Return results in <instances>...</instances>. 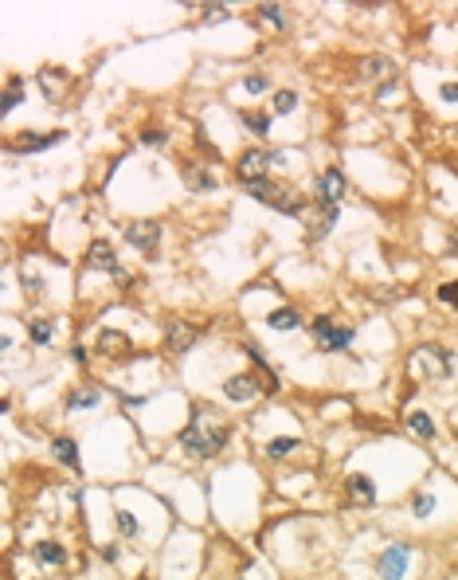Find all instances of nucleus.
Segmentation results:
<instances>
[{"label":"nucleus","mask_w":458,"mask_h":580,"mask_svg":"<svg viewBox=\"0 0 458 580\" xmlns=\"http://www.w3.org/2000/svg\"><path fill=\"white\" fill-rule=\"evenodd\" d=\"M408 561H411L408 545H388L384 553H380V561H376V572H380V580H399L404 568H408Z\"/></svg>","instance_id":"5"},{"label":"nucleus","mask_w":458,"mask_h":580,"mask_svg":"<svg viewBox=\"0 0 458 580\" xmlns=\"http://www.w3.org/2000/svg\"><path fill=\"white\" fill-rule=\"evenodd\" d=\"M270 161H275V153H266V149H247V153L239 157L243 184H247V181H263L266 169H270Z\"/></svg>","instance_id":"7"},{"label":"nucleus","mask_w":458,"mask_h":580,"mask_svg":"<svg viewBox=\"0 0 458 580\" xmlns=\"http://www.w3.org/2000/svg\"><path fill=\"white\" fill-rule=\"evenodd\" d=\"M357 75H361L364 83H372L376 75H388V79H392V63H388L384 55H372V59H361V67H357Z\"/></svg>","instance_id":"14"},{"label":"nucleus","mask_w":458,"mask_h":580,"mask_svg":"<svg viewBox=\"0 0 458 580\" xmlns=\"http://www.w3.org/2000/svg\"><path fill=\"white\" fill-rule=\"evenodd\" d=\"M28 334H32V341H36V345H48V341H51V322H32V326H28Z\"/></svg>","instance_id":"27"},{"label":"nucleus","mask_w":458,"mask_h":580,"mask_svg":"<svg viewBox=\"0 0 458 580\" xmlns=\"http://www.w3.org/2000/svg\"><path fill=\"white\" fill-rule=\"evenodd\" d=\"M408 427L419 435V439H435V423H431V416H427V412H411V416H408Z\"/></svg>","instance_id":"20"},{"label":"nucleus","mask_w":458,"mask_h":580,"mask_svg":"<svg viewBox=\"0 0 458 580\" xmlns=\"http://www.w3.org/2000/svg\"><path fill=\"white\" fill-rule=\"evenodd\" d=\"M270 326L282 329V334H290V329H298V326H301V318H298V310L282 306V310H275V314H270Z\"/></svg>","instance_id":"18"},{"label":"nucleus","mask_w":458,"mask_h":580,"mask_svg":"<svg viewBox=\"0 0 458 580\" xmlns=\"http://www.w3.org/2000/svg\"><path fill=\"white\" fill-rule=\"evenodd\" d=\"M345 498H349L352 506H372L376 502V486L368 474H349V483H345Z\"/></svg>","instance_id":"10"},{"label":"nucleus","mask_w":458,"mask_h":580,"mask_svg":"<svg viewBox=\"0 0 458 580\" xmlns=\"http://www.w3.org/2000/svg\"><path fill=\"white\" fill-rule=\"evenodd\" d=\"M118 530L126 533V537H137V518H133V514H118Z\"/></svg>","instance_id":"30"},{"label":"nucleus","mask_w":458,"mask_h":580,"mask_svg":"<svg viewBox=\"0 0 458 580\" xmlns=\"http://www.w3.org/2000/svg\"><path fill=\"white\" fill-rule=\"evenodd\" d=\"M314 341L317 349L326 353H337V349H349L352 345V329L349 326H337V322H329V318H314Z\"/></svg>","instance_id":"2"},{"label":"nucleus","mask_w":458,"mask_h":580,"mask_svg":"<svg viewBox=\"0 0 458 580\" xmlns=\"http://www.w3.org/2000/svg\"><path fill=\"white\" fill-rule=\"evenodd\" d=\"M294 447H298V439H270V443H266V455L278 459V455H286V451H294Z\"/></svg>","instance_id":"26"},{"label":"nucleus","mask_w":458,"mask_h":580,"mask_svg":"<svg viewBox=\"0 0 458 580\" xmlns=\"http://www.w3.org/2000/svg\"><path fill=\"white\" fill-rule=\"evenodd\" d=\"M243 126L251 133H266L270 130V118H266V114H243Z\"/></svg>","instance_id":"25"},{"label":"nucleus","mask_w":458,"mask_h":580,"mask_svg":"<svg viewBox=\"0 0 458 580\" xmlns=\"http://www.w3.org/2000/svg\"><path fill=\"white\" fill-rule=\"evenodd\" d=\"M419 361H427V369H435L439 376L450 373V353L446 349H419Z\"/></svg>","instance_id":"15"},{"label":"nucleus","mask_w":458,"mask_h":580,"mask_svg":"<svg viewBox=\"0 0 458 580\" xmlns=\"http://www.w3.org/2000/svg\"><path fill=\"white\" fill-rule=\"evenodd\" d=\"M98 349L118 353V349H130V341H126V334H114V329H106V334L98 338Z\"/></svg>","instance_id":"23"},{"label":"nucleus","mask_w":458,"mask_h":580,"mask_svg":"<svg viewBox=\"0 0 458 580\" xmlns=\"http://www.w3.org/2000/svg\"><path fill=\"white\" fill-rule=\"evenodd\" d=\"M431 510H435V498L431 494H415V514H419V518H427Z\"/></svg>","instance_id":"31"},{"label":"nucleus","mask_w":458,"mask_h":580,"mask_svg":"<svg viewBox=\"0 0 458 580\" xmlns=\"http://www.w3.org/2000/svg\"><path fill=\"white\" fill-rule=\"evenodd\" d=\"M439 298H443L446 306H458V278H455V282H443V287H439Z\"/></svg>","instance_id":"29"},{"label":"nucleus","mask_w":458,"mask_h":580,"mask_svg":"<svg viewBox=\"0 0 458 580\" xmlns=\"http://www.w3.org/2000/svg\"><path fill=\"white\" fill-rule=\"evenodd\" d=\"M63 557H67V553H63L55 541H39L36 545V561H39V565H63Z\"/></svg>","instance_id":"21"},{"label":"nucleus","mask_w":458,"mask_h":580,"mask_svg":"<svg viewBox=\"0 0 458 580\" xmlns=\"http://www.w3.org/2000/svg\"><path fill=\"white\" fill-rule=\"evenodd\" d=\"M263 20L275 28H286V12L282 8H275V4H263Z\"/></svg>","instance_id":"28"},{"label":"nucleus","mask_w":458,"mask_h":580,"mask_svg":"<svg viewBox=\"0 0 458 580\" xmlns=\"http://www.w3.org/2000/svg\"><path fill=\"white\" fill-rule=\"evenodd\" d=\"M63 79H67L63 71H39V90H43L48 98H55L63 90Z\"/></svg>","instance_id":"22"},{"label":"nucleus","mask_w":458,"mask_h":580,"mask_svg":"<svg viewBox=\"0 0 458 580\" xmlns=\"http://www.w3.org/2000/svg\"><path fill=\"white\" fill-rule=\"evenodd\" d=\"M341 216V204H329V200H314L310 204V240H326L333 224Z\"/></svg>","instance_id":"4"},{"label":"nucleus","mask_w":458,"mask_h":580,"mask_svg":"<svg viewBox=\"0 0 458 580\" xmlns=\"http://www.w3.org/2000/svg\"><path fill=\"white\" fill-rule=\"evenodd\" d=\"M223 443H228V423H219V420L196 416V420L181 432V447H184V455H192V459H212Z\"/></svg>","instance_id":"1"},{"label":"nucleus","mask_w":458,"mask_h":580,"mask_svg":"<svg viewBox=\"0 0 458 580\" xmlns=\"http://www.w3.org/2000/svg\"><path fill=\"white\" fill-rule=\"evenodd\" d=\"M141 142H145V145H165V130H145Z\"/></svg>","instance_id":"33"},{"label":"nucleus","mask_w":458,"mask_h":580,"mask_svg":"<svg viewBox=\"0 0 458 580\" xmlns=\"http://www.w3.org/2000/svg\"><path fill=\"white\" fill-rule=\"evenodd\" d=\"M228 16V8L223 4H216V8H204V20H223Z\"/></svg>","instance_id":"34"},{"label":"nucleus","mask_w":458,"mask_h":580,"mask_svg":"<svg viewBox=\"0 0 458 580\" xmlns=\"http://www.w3.org/2000/svg\"><path fill=\"white\" fill-rule=\"evenodd\" d=\"M294 106H298V95H294V90H278V95H275V110H278V114H290Z\"/></svg>","instance_id":"24"},{"label":"nucleus","mask_w":458,"mask_h":580,"mask_svg":"<svg viewBox=\"0 0 458 580\" xmlns=\"http://www.w3.org/2000/svg\"><path fill=\"white\" fill-rule=\"evenodd\" d=\"M443 98H446V102H458V83H446L443 86Z\"/></svg>","instance_id":"35"},{"label":"nucleus","mask_w":458,"mask_h":580,"mask_svg":"<svg viewBox=\"0 0 458 580\" xmlns=\"http://www.w3.org/2000/svg\"><path fill=\"white\" fill-rule=\"evenodd\" d=\"M55 455H59V463L63 467H71V471H79V447H74V439H67V435H63V439H55Z\"/></svg>","instance_id":"16"},{"label":"nucleus","mask_w":458,"mask_h":580,"mask_svg":"<svg viewBox=\"0 0 458 580\" xmlns=\"http://www.w3.org/2000/svg\"><path fill=\"white\" fill-rule=\"evenodd\" d=\"M223 392H228L231 404H247V400L259 396V380H255V376H247V373H239V376H231L228 385H223Z\"/></svg>","instance_id":"11"},{"label":"nucleus","mask_w":458,"mask_h":580,"mask_svg":"<svg viewBox=\"0 0 458 580\" xmlns=\"http://www.w3.org/2000/svg\"><path fill=\"white\" fill-rule=\"evenodd\" d=\"M196 338H200V334H196L192 326H181V322H172L169 326V349L172 353H184L188 345H196Z\"/></svg>","instance_id":"12"},{"label":"nucleus","mask_w":458,"mask_h":580,"mask_svg":"<svg viewBox=\"0 0 458 580\" xmlns=\"http://www.w3.org/2000/svg\"><path fill=\"white\" fill-rule=\"evenodd\" d=\"M349 181H345V173L341 169H326L317 177V200H329V204H341V196H345Z\"/></svg>","instance_id":"8"},{"label":"nucleus","mask_w":458,"mask_h":580,"mask_svg":"<svg viewBox=\"0 0 458 580\" xmlns=\"http://www.w3.org/2000/svg\"><path fill=\"white\" fill-rule=\"evenodd\" d=\"M247 90H251V95H263L266 90V75H251V79H247Z\"/></svg>","instance_id":"32"},{"label":"nucleus","mask_w":458,"mask_h":580,"mask_svg":"<svg viewBox=\"0 0 458 580\" xmlns=\"http://www.w3.org/2000/svg\"><path fill=\"white\" fill-rule=\"evenodd\" d=\"M86 267H90V271H102V275L121 278V282H126V271L118 267V255H114V247H110L106 240H94L90 247H86Z\"/></svg>","instance_id":"3"},{"label":"nucleus","mask_w":458,"mask_h":580,"mask_svg":"<svg viewBox=\"0 0 458 580\" xmlns=\"http://www.w3.org/2000/svg\"><path fill=\"white\" fill-rule=\"evenodd\" d=\"M20 98H24V83H20V79H8V86H4V102H0V114H12V110L20 106Z\"/></svg>","instance_id":"19"},{"label":"nucleus","mask_w":458,"mask_h":580,"mask_svg":"<svg viewBox=\"0 0 458 580\" xmlns=\"http://www.w3.org/2000/svg\"><path fill=\"white\" fill-rule=\"evenodd\" d=\"M126 243H130V247H137V251H157L161 228L153 224V220H137V224H130V228H126Z\"/></svg>","instance_id":"6"},{"label":"nucleus","mask_w":458,"mask_h":580,"mask_svg":"<svg viewBox=\"0 0 458 580\" xmlns=\"http://www.w3.org/2000/svg\"><path fill=\"white\" fill-rule=\"evenodd\" d=\"M63 137H67V133H20V137H16V142H12V149H16V153H43V149H51V145H55V142H63Z\"/></svg>","instance_id":"9"},{"label":"nucleus","mask_w":458,"mask_h":580,"mask_svg":"<svg viewBox=\"0 0 458 580\" xmlns=\"http://www.w3.org/2000/svg\"><path fill=\"white\" fill-rule=\"evenodd\" d=\"M184 184H188L192 193H212V188H216V173L192 165V169H184Z\"/></svg>","instance_id":"13"},{"label":"nucleus","mask_w":458,"mask_h":580,"mask_svg":"<svg viewBox=\"0 0 458 580\" xmlns=\"http://www.w3.org/2000/svg\"><path fill=\"white\" fill-rule=\"evenodd\" d=\"M98 400H102V392L98 388H79L71 400H67V408L71 412H83V408H98Z\"/></svg>","instance_id":"17"}]
</instances>
